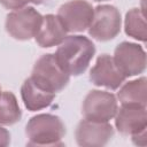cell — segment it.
Masks as SVG:
<instances>
[{"label": "cell", "mask_w": 147, "mask_h": 147, "mask_svg": "<svg viewBox=\"0 0 147 147\" xmlns=\"http://www.w3.org/2000/svg\"><path fill=\"white\" fill-rule=\"evenodd\" d=\"M115 126L123 136H133L147 129L146 107L122 105L115 115Z\"/></svg>", "instance_id": "8fae6325"}, {"label": "cell", "mask_w": 147, "mask_h": 147, "mask_svg": "<svg viewBox=\"0 0 147 147\" xmlns=\"http://www.w3.org/2000/svg\"><path fill=\"white\" fill-rule=\"evenodd\" d=\"M30 78L40 87L53 93L61 92L70 82V75L60 67L55 55L51 53L41 55L36 61Z\"/></svg>", "instance_id": "3957f363"}, {"label": "cell", "mask_w": 147, "mask_h": 147, "mask_svg": "<svg viewBox=\"0 0 147 147\" xmlns=\"http://www.w3.org/2000/svg\"><path fill=\"white\" fill-rule=\"evenodd\" d=\"M48 0H0V3L6 8V9H18L22 7L28 6L29 3L33 5H42L47 2Z\"/></svg>", "instance_id": "e0dca14e"}, {"label": "cell", "mask_w": 147, "mask_h": 147, "mask_svg": "<svg viewBox=\"0 0 147 147\" xmlns=\"http://www.w3.org/2000/svg\"><path fill=\"white\" fill-rule=\"evenodd\" d=\"M22 118V110L14 93L9 91L0 94V124L14 125Z\"/></svg>", "instance_id": "2e32d148"}, {"label": "cell", "mask_w": 147, "mask_h": 147, "mask_svg": "<svg viewBox=\"0 0 147 147\" xmlns=\"http://www.w3.org/2000/svg\"><path fill=\"white\" fill-rule=\"evenodd\" d=\"M116 96L107 91H90L82 105V115L85 119L95 122H109L117 113Z\"/></svg>", "instance_id": "8992f818"}, {"label": "cell", "mask_w": 147, "mask_h": 147, "mask_svg": "<svg viewBox=\"0 0 147 147\" xmlns=\"http://www.w3.org/2000/svg\"><path fill=\"white\" fill-rule=\"evenodd\" d=\"M88 78L93 85L108 90H117L126 79L109 54L98 56L94 67L90 70Z\"/></svg>", "instance_id": "9c48e42d"}, {"label": "cell", "mask_w": 147, "mask_h": 147, "mask_svg": "<svg viewBox=\"0 0 147 147\" xmlns=\"http://www.w3.org/2000/svg\"><path fill=\"white\" fill-rule=\"evenodd\" d=\"M28 146H63L65 125L53 114H38L32 116L25 125Z\"/></svg>", "instance_id": "7a4b0ae2"}, {"label": "cell", "mask_w": 147, "mask_h": 147, "mask_svg": "<svg viewBox=\"0 0 147 147\" xmlns=\"http://www.w3.org/2000/svg\"><path fill=\"white\" fill-rule=\"evenodd\" d=\"M93 1H95V2H101V1H108V0H93Z\"/></svg>", "instance_id": "ffe728a7"}, {"label": "cell", "mask_w": 147, "mask_h": 147, "mask_svg": "<svg viewBox=\"0 0 147 147\" xmlns=\"http://www.w3.org/2000/svg\"><path fill=\"white\" fill-rule=\"evenodd\" d=\"M113 59L126 78L138 76L146 69V53L140 45L134 42L122 41L118 44Z\"/></svg>", "instance_id": "ba28073f"}, {"label": "cell", "mask_w": 147, "mask_h": 147, "mask_svg": "<svg viewBox=\"0 0 147 147\" xmlns=\"http://www.w3.org/2000/svg\"><path fill=\"white\" fill-rule=\"evenodd\" d=\"M1 92H2V91H1V86H0V94H1Z\"/></svg>", "instance_id": "44dd1931"}, {"label": "cell", "mask_w": 147, "mask_h": 147, "mask_svg": "<svg viewBox=\"0 0 147 147\" xmlns=\"http://www.w3.org/2000/svg\"><path fill=\"white\" fill-rule=\"evenodd\" d=\"M57 46L54 54L55 59L60 67L70 76L84 74L95 55V45L85 36H67Z\"/></svg>", "instance_id": "6da1fadb"}, {"label": "cell", "mask_w": 147, "mask_h": 147, "mask_svg": "<svg viewBox=\"0 0 147 147\" xmlns=\"http://www.w3.org/2000/svg\"><path fill=\"white\" fill-rule=\"evenodd\" d=\"M147 136H146V130L145 131H141L137 134H133L131 136V139L133 141L134 145H138V146H146V142H147Z\"/></svg>", "instance_id": "ac0fdd59"}, {"label": "cell", "mask_w": 147, "mask_h": 147, "mask_svg": "<svg viewBox=\"0 0 147 147\" xmlns=\"http://www.w3.org/2000/svg\"><path fill=\"white\" fill-rule=\"evenodd\" d=\"M56 93L49 92L37 85L30 77L26 78L21 86V98L25 108L30 111H37L49 107Z\"/></svg>", "instance_id": "4fadbf2b"}, {"label": "cell", "mask_w": 147, "mask_h": 147, "mask_svg": "<svg viewBox=\"0 0 147 147\" xmlns=\"http://www.w3.org/2000/svg\"><path fill=\"white\" fill-rule=\"evenodd\" d=\"M114 127L108 122L82 119L75 131L76 142L83 147H101L114 137Z\"/></svg>", "instance_id": "30bf717a"}, {"label": "cell", "mask_w": 147, "mask_h": 147, "mask_svg": "<svg viewBox=\"0 0 147 147\" xmlns=\"http://www.w3.org/2000/svg\"><path fill=\"white\" fill-rule=\"evenodd\" d=\"M10 144V133L7 129L0 126V147H6Z\"/></svg>", "instance_id": "d6986e66"}, {"label": "cell", "mask_w": 147, "mask_h": 147, "mask_svg": "<svg viewBox=\"0 0 147 147\" xmlns=\"http://www.w3.org/2000/svg\"><path fill=\"white\" fill-rule=\"evenodd\" d=\"M94 8L86 0H70L60 6L57 17L67 32L85 31L93 18Z\"/></svg>", "instance_id": "52a82bcc"}, {"label": "cell", "mask_w": 147, "mask_h": 147, "mask_svg": "<svg viewBox=\"0 0 147 147\" xmlns=\"http://www.w3.org/2000/svg\"><path fill=\"white\" fill-rule=\"evenodd\" d=\"M65 37L67 31L59 17L53 14H47L42 16V21L38 32L34 36V40L40 47L51 48L60 45Z\"/></svg>", "instance_id": "7c38bea8"}, {"label": "cell", "mask_w": 147, "mask_h": 147, "mask_svg": "<svg viewBox=\"0 0 147 147\" xmlns=\"http://www.w3.org/2000/svg\"><path fill=\"white\" fill-rule=\"evenodd\" d=\"M124 30L129 37L146 42L147 40L146 17H145V11L141 8H132L125 14Z\"/></svg>", "instance_id": "9a60e30c"}, {"label": "cell", "mask_w": 147, "mask_h": 147, "mask_svg": "<svg viewBox=\"0 0 147 147\" xmlns=\"http://www.w3.org/2000/svg\"><path fill=\"white\" fill-rule=\"evenodd\" d=\"M41 21L42 16L37 9L25 6L8 13L6 16L5 29L11 38L25 41L34 38L40 28Z\"/></svg>", "instance_id": "277c9868"}, {"label": "cell", "mask_w": 147, "mask_h": 147, "mask_svg": "<svg viewBox=\"0 0 147 147\" xmlns=\"http://www.w3.org/2000/svg\"><path fill=\"white\" fill-rule=\"evenodd\" d=\"M147 79L140 77L138 79L125 83L117 92V99L121 105L127 106H141L147 105Z\"/></svg>", "instance_id": "5bb4252c"}, {"label": "cell", "mask_w": 147, "mask_h": 147, "mask_svg": "<svg viewBox=\"0 0 147 147\" xmlns=\"http://www.w3.org/2000/svg\"><path fill=\"white\" fill-rule=\"evenodd\" d=\"M122 28L119 10L113 5H99L94 8L88 34L98 41H109L117 37Z\"/></svg>", "instance_id": "5b68a950"}]
</instances>
